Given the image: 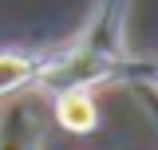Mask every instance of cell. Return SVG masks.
Instances as JSON below:
<instances>
[{"mask_svg": "<svg viewBox=\"0 0 158 150\" xmlns=\"http://www.w3.org/2000/svg\"><path fill=\"white\" fill-rule=\"evenodd\" d=\"M0 150H44V115L32 95L0 111Z\"/></svg>", "mask_w": 158, "mask_h": 150, "instance_id": "6da1fadb", "label": "cell"}, {"mask_svg": "<svg viewBox=\"0 0 158 150\" xmlns=\"http://www.w3.org/2000/svg\"><path fill=\"white\" fill-rule=\"evenodd\" d=\"M56 119L63 131L71 134H87L99 127V107H95V95L87 87H67V91H56Z\"/></svg>", "mask_w": 158, "mask_h": 150, "instance_id": "7a4b0ae2", "label": "cell"}, {"mask_svg": "<svg viewBox=\"0 0 158 150\" xmlns=\"http://www.w3.org/2000/svg\"><path fill=\"white\" fill-rule=\"evenodd\" d=\"M44 63L48 59L24 56V52H0V99L4 95H16L28 83H36L40 71H44Z\"/></svg>", "mask_w": 158, "mask_h": 150, "instance_id": "3957f363", "label": "cell"}]
</instances>
